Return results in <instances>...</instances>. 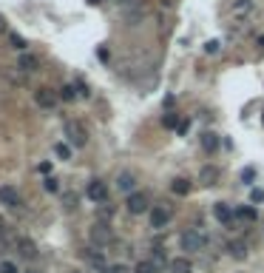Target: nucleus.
<instances>
[{
  "instance_id": "obj_30",
  "label": "nucleus",
  "mask_w": 264,
  "mask_h": 273,
  "mask_svg": "<svg viewBox=\"0 0 264 273\" xmlns=\"http://www.w3.org/2000/svg\"><path fill=\"white\" fill-rule=\"evenodd\" d=\"M219 46H221L219 40H210L208 46H205V51H208V54H216V51H219Z\"/></svg>"
},
{
  "instance_id": "obj_9",
  "label": "nucleus",
  "mask_w": 264,
  "mask_h": 273,
  "mask_svg": "<svg viewBox=\"0 0 264 273\" xmlns=\"http://www.w3.org/2000/svg\"><path fill=\"white\" fill-rule=\"evenodd\" d=\"M168 222H171V211L168 208H151V228L154 231H162Z\"/></svg>"
},
{
  "instance_id": "obj_36",
  "label": "nucleus",
  "mask_w": 264,
  "mask_h": 273,
  "mask_svg": "<svg viewBox=\"0 0 264 273\" xmlns=\"http://www.w3.org/2000/svg\"><path fill=\"white\" fill-rule=\"evenodd\" d=\"M88 3H91V6H99V3H103V0H88Z\"/></svg>"
},
{
  "instance_id": "obj_37",
  "label": "nucleus",
  "mask_w": 264,
  "mask_h": 273,
  "mask_svg": "<svg viewBox=\"0 0 264 273\" xmlns=\"http://www.w3.org/2000/svg\"><path fill=\"white\" fill-rule=\"evenodd\" d=\"M258 43H261V49H264V34H261V37H258Z\"/></svg>"
},
{
  "instance_id": "obj_5",
  "label": "nucleus",
  "mask_w": 264,
  "mask_h": 273,
  "mask_svg": "<svg viewBox=\"0 0 264 273\" xmlns=\"http://www.w3.org/2000/svg\"><path fill=\"white\" fill-rule=\"evenodd\" d=\"M125 208H128V213H134V216H139V213L148 211V196L145 194H131L128 199H125Z\"/></svg>"
},
{
  "instance_id": "obj_29",
  "label": "nucleus",
  "mask_w": 264,
  "mask_h": 273,
  "mask_svg": "<svg viewBox=\"0 0 264 273\" xmlns=\"http://www.w3.org/2000/svg\"><path fill=\"white\" fill-rule=\"evenodd\" d=\"M12 46H14V49H20V51H23V49H26V40H23L20 34H12Z\"/></svg>"
},
{
  "instance_id": "obj_31",
  "label": "nucleus",
  "mask_w": 264,
  "mask_h": 273,
  "mask_svg": "<svg viewBox=\"0 0 264 273\" xmlns=\"http://www.w3.org/2000/svg\"><path fill=\"white\" fill-rule=\"evenodd\" d=\"M250 202H264V191H261V188H253V194H250Z\"/></svg>"
},
{
  "instance_id": "obj_24",
  "label": "nucleus",
  "mask_w": 264,
  "mask_h": 273,
  "mask_svg": "<svg viewBox=\"0 0 264 273\" xmlns=\"http://www.w3.org/2000/svg\"><path fill=\"white\" fill-rule=\"evenodd\" d=\"M60 97H63V100H74V97H77V88H74V85H63V88H60Z\"/></svg>"
},
{
  "instance_id": "obj_18",
  "label": "nucleus",
  "mask_w": 264,
  "mask_h": 273,
  "mask_svg": "<svg viewBox=\"0 0 264 273\" xmlns=\"http://www.w3.org/2000/svg\"><path fill=\"white\" fill-rule=\"evenodd\" d=\"M202 148L208 154H213L216 148H219V134H213V131H205L202 134Z\"/></svg>"
},
{
  "instance_id": "obj_35",
  "label": "nucleus",
  "mask_w": 264,
  "mask_h": 273,
  "mask_svg": "<svg viewBox=\"0 0 264 273\" xmlns=\"http://www.w3.org/2000/svg\"><path fill=\"white\" fill-rule=\"evenodd\" d=\"M3 31H6V17L0 14V34H3Z\"/></svg>"
},
{
  "instance_id": "obj_22",
  "label": "nucleus",
  "mask_w": 264,
  "mask_h": 273,
  "mask_svg": "<svg viewBox=\"0 0 264 273\" xmlns=\"http://www.w3.org/2000/svg\"><path fill=\"white\" fill-rule=\"evenodd\" d=\"M134 273H156V267L151 265V262H148V259H142V262H136Z\"/></svg>"
},
{
  "instance_id": "obj_38",
  "label": "nucleus",
  "mask_w": 264,
  "mask_h": 273,
  "mask_svg": "<svg viewBox=\"0 0 264 273\" xmlns=\"http://www.w3.org/2000/svg\"><path fill=\"white\" fill-rule=\"evenodd\" d=\"M26 273H40V270H26Z\"/></svg>"
},
{
  "instance_id": "obj_14",
  "label": "nucleus",
  "mask_w": 264,
  "mask_h": 273,
  "mask_svg": "<svg viewBox=\"0 0 264 273\" xmlns=\"http://www.w3.org/2000/svg\"><path fill=\"white\" fill-rule=\"evenodd\" d=\"M228 253L233 256V259H239V262H245L247 259V242H241V239H233V242H228Z\"/></svg>"
},
{
  "instance_id": "obj_23",
  "label": "nucleus",
  "mask_w": 264,
  "mask_h": 273,
  "mask_svg": "<svg viewBox=\"0 0 264 273\" xmlns=\"http://www.w3.org/2000/svg\"><path fill=\"white\" fill-rule=\"evenodd\" d=\"M54 154H57L60 159H68V157H71V148H68L66 142H57V145H54Z\"/></svg>"
},
{
  "instance_id": "obj_11",
  "label": "nucleus",
  "mask_w": 264,
  "mask_h": 273,
  "mask_svg": "<svg viewBox=\"0 0 264 273\" xmlns=\"http://www.w3.org/2000/svg\"><path fill=\"white\" fill-rule=\"evenodd\" d=\"M213 216L219 219L221 225H233V219H236V211H230L225 202H216V208H213Z\"/></svg>"
},
{
  "instance_id": "obj_1",
  "label": "nucleus",
  "mask_w": 264,
  "mask_h": 273,
  "mask_svg": "<svg viewBox=\"0 0 264 273\" xmlns=\"http://www.w3.org/2000/svg\"><path fill=\"white\" fill-rule=\"evenodd\" d=\"M179 245H182V250H188V253H202L205 245H208V239H205L202 231L188 228V231H182V236H179Z\"/></svg>"
},
{
  "instance_id": "obj_33",
  "label": "nucleus",
  "mask_w": 264,
  "mask_h": 273,
  "mask_svg": "<svg viewBox=\"0 0 264 273\" xmlns=\"http://www.w3.org/2000/svg\"><path fill=\"white\" fill-rule=\"evenodd\" d=\"M165 128H176V114H165Z\"/></svg>"
},
{
  "instance_id": "obj_19",
  "label": "nucleus",
  "mask_w": 264,
  "mask_h": 273,
  "mask_svg": "<svg viewBox=\"0 0 264 273\" xmlns=\"http://www.w3.org/2000/svg\"><path fill=\"white\" fill-rule=\"evenodd\" d=\"M171 191H173L176 196H188V194H191V182L179 176V179H173V182H171Z\"/></svg>"
},
{
  "instance_id": "obj_27",
  "label": "nucleus",
  "mask_w": 264,
  "mask_h": 273,
  "mask_svg": "<svg viewBox=\"0 0 264 273\" xmlns=\"http://www.w3.org/2000/svg\"><path fill=\"white\" fill-rule=\"evenodd\" d=\"M105 273H134V270H131L128 265H111V267H108V270H105Z\"/></svg>"
},
{
  "instance_id": "obj_4",
  "label": "nucleus",
  "mask_w": 264,
  "mask_h": 273,
  "mask_svg": "<svg viewBox=\"0 0 264 273\" xmlns=\"http://www.w3.org/2000/svg\"><path fill=\"white\" fill-rule=\"evenodd\" d=\"M88 199L91 202H97V205H105V202H108V185H105L103 179H91L88 182Z\"/></svg>"
},
{
  "instance_id": "obj_12",
  "label": "nucleus",
  "mask_w": 264,
  "mask_h": 273,
  "mask_svg": "<svg viewBox=\"0 0 264 273\" xmlns=\"http://www.w3.org/2000/svg\"><path fill=\"white\" fill-rule=\"evenodd\" d=\"M219 176H221V171L216 168V165H205V168L199 171V182H202V185H216Z\"/></svg>"
},
{
  "instance_id": "obj_32",
  "label": "nucleus",
  "mask_w": 264,
  "mask_h": 273,
  "mask_svg": "<svg viewBox=\"0 0 264 273\" xmlns=\"http://www.w3.org/2000/svg\"><path fill=\"white\" fill-rule=\"evenodd\" d=\"M253 176H256V168H245V171H241V179H245V182H250Z\"/></svg>"
},
{
  "instance_id": "obj_15",
  "label": "nucleus",
  "mask_w": 264,
  "mask_h": 273,
  "mask_svg": "<svg viewBox=\"0 0 264 273\" xmlns=\"http://www.w3.org/2000/svg\"><path fill=\"white\" fill-rule=\"evenodd\" d=\"M168 270H171V273H193V265H191L188 256H179V259H171Z\"/></svg>"
},
{
  "instance_id": "obj_34",
  "label": "nucleus",
  "mask_w": 264,
  "mask_h": 273,
  "mask_svg": "<svg viewBox=\"0 0 264 273\" xmlns=\"http://www.w3.org/2000/svg\"><path fill=\"white\" fill-rule=\"evenodd\" d=\"M0 236H6V219L0 216Z\"/></svg>"
},
{
  "instance_id": "obj_28",
  "label": "nucleus",
  "mask_w": 264,
  "mask_h": 273,
  "mask_svg": "<svg viewBox=\"0 0 264 273\" xmlns=\"http://www.w3.org/2000/svg\"><path fill=\"white\" fill-rule=\"evenodd\" d=\"M46 191H51V194H57V191H60V185H57L54 176H49V179H46Z\"/></svg>"
},
{
  "instance_id": "obj_26",
  "label": "nucleus",
  "mask_w": 264,
  "mask_h": 273,
  "mask_svg": "<svg viewBox=\"0 0 264 273\" xmlns=\"http://www.w3.org/2000/svg\"><path fill=\"white\" fill-rule=\"evenodd\" d=\"M111 216H114V208H111V205H99V219L105 222V219H111Z\"/></svg>"
},
{
  "instance_id": "obj_3",
  "label": "nucleus",
  "mask_w": 264,
  "mask_h": 273,
  "mask_svg": "<svg viewBox=\"0 0 264 273\" xmlns=\"http://www.w3.org/2000/svg\"><path fill=\"white\" fill-rule=\"evenodd\" d=\"M66 137H68V142H71L74 148H83L88 142L86 125H83V122H77V120H68L66 122Z\"/></svg>"
},
{
  "instance_id": "obj_2",
  "label": "nucleus",
  "mask_w": 264,
  "mask_h": 273,
  "mask_svg": "<svg viewBox=\"0 0 264 273\" xmlns=\"http://www.w3.org/2000/svg\"><path fill=\"white\" fill-rule=\"evenodd\" d=\"M88 236H91V242L97 245V248H108V245L114 242V231H111V225H105V222H94Z\"/></svg>"
},
{
  "instance_id": "obj_17",
  "label": "nucleus",
  "mask_w": 264,
  "mask_h": 273,
  "mask_svg": "<svg viewBox=\"0 0 264 273\" xmlns=\"http://www.w3.org/2000/svg\"><path fill=\"white\" fill-rule=\"evenodd\" d=\"M148 262H151V265H154L156 270H162V267L171 265V259H168V253H165L162 248H154V250H151V259H148Z\"/></svg>"
},
{
  "instance_id": "obj_6",
  "label": "nucleus",
  "mask_w": 264,
  "mask_h": 273,
  "mask_svg": "<svg viewBox=\"0 0 264 273\" xmlns=\"http://www.w3.org/2000/svg\"><path fill=\"white\" fill-rule=\"evenodd\" d=\"M14 248H17V256H20V259H26V262H31L37 256V245L31 242V239H26V236L14 239Z\"/></svg>"
},
{
  "instance_id": "obj_8",
  "label": "nucleus",
  "mask_w": 264,
  "mask_h": 273,
  "mask_svg": "<svg viewBox=\"0 0 264 273\" xmlns=\"http://www.w3.org/2000/svg\"><path fill=\"white\" fill-rule=\"evenodd\" d=\"M253 9H256V0H233V6H230V12H233L236 20H245L253 14Z\"/></svg>"
},
{
  "instance_id": "obj_20",
  "label": "nucleus",
  "mask_w": 264,
  "mask_h": 273,
  "mask_svg": "<svg viewBox=\"0 0 264 273\" xmlns=\"http://www.w3.org/2000/svg\"><path fill=\"white\" fill-rule=\"evenodd\" d=\"M17 68H20V71H23V74H31V71H34V68H37V57H31V54H23V57H20V63H17Z\"/></svg>"
},
{
  "instance_id": "obj_7",
  "label": "nucleus",
  "mask_w": 264,
  "mask_h": 273,
  "mask_svg": "<svg viewBox=\"0 0 264 273\" xmlns=\"http://www.w3.org/2000/svg\"><path fill=\"white\" fill-rule=\"evenodd\" d=\"M34 103L40 105V108H54V105H57V91H51V88H37V91H34Z\"/></svg>"
},
{
  "instance_id": "obj_25",
  "label": "nucleus",
  "mask_w": 264,
  "mask_h": 273,
  "mask_svg": "<svg viewBox=\"0 0 264 273\" xmlns=\"http://www.w3.org/2000/svg\"><path fill=\"white\" fill-rule=\"evenodd\" d=\"M0 273H20V270H17V265H14V262L6 259V262H0Z\"/></svg>"
},
{
  "instance_id": "obj_16",
  "label": "nucleus",
  "mask_w": 264,
  "mask_h": 273,
  "mask_svg": "<svg viewBox=\"0 0 264 273\" xmlns=\"http://www.w3.org/2000/svg\"><path fill=\"white\" fill-rule=\"evenodd\" d=\"M83 256H86V259L91 262V265L97 267V270H108V267H111L108 262H105V256L99 253V250H83Z\"/></svg>"
},
{
  "instance_id": "obj_10",
  "label": "nucleus",
  "mask_w": 264,
  "mask_h": 273,
  "mask_svg": "<svg viewBox=\"0 0 264 273\" xmlns=\"http://www.w3.org/2000/svg\"><path fill=\"white\" fill-rule=\"evenodd\" d=\"M117 188L123 191V194H134V188H136V176L131 174V171H123V174L117 176Z\"/></svg>"
},
{
  "instance_id": "obj_13",
  "label": "nucleus",
  "mask_w": 264,
  "mask_h": 273,
  "mask_svg": "<svg viewBox=\"0 0 264 273\" xmlns=\"http://www.w3.org/2000/svg\"><path fill=\"white\" fill-rule=\"evenodd\" d=\"M0 202L9 205V208H17L20 205V196H17V191H14L12 185H0Z\"/></svg>"
},
{
  "instance_id": "obj_21",
  "label": "nucleus",
  "mask_w": 264,
  "mask_h": 273,
  "mask_svg": "<svg viewBox=\"0 0 264 273\" xmlns=\"http://www.w3.org/2000/svg\"><path fill=\"white\" fill-rule=\"evenodd\" d=\"M236 219H245V222H256V211H253L250 205H241L239 211H236Z\"/></svg>"
}]
</instances>
